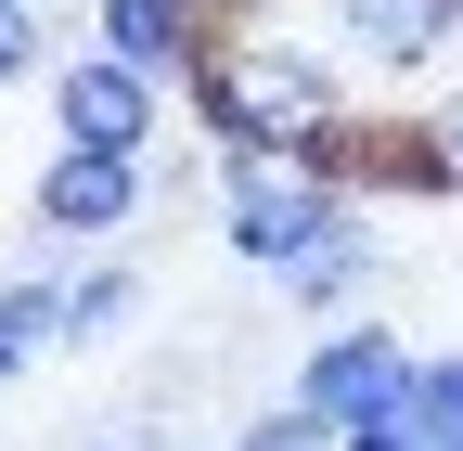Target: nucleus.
<instances>
[{
	"label": "nucleus",
	"mask_w": 463,
	"mask_h": 451,
	"mask_svg": "<svg viewBox=\"0 0 463 451\" xmlns=\"http://www.w3.org/2000/svg\"><path fill=\"white\" fill-rule=\"evenodd\" d=\"M181 91H194V117H206L219 155H232V142H270V155H322V168H335L347 130H361L347 65H335L322 39H297V26H219Z\"/></svg>",
	"instance_id": "1"
},
{
	"label": "nucleus",
	"mask_w": 463,
	"mask_h": 451,
	"mask_svg": "<svg viewBox=\"0 0 463 451\" xmlns=\"http://www.w3.org/2000/svg\"><path fill=\"white\" fill-rule=\"evenodd\" d=\"M347 206H361V194H347L322 155H270V142H232V155H219V245L245 258V271L309 258Z\"/></svg>",
	"instance_id": "2"
},
{
	"label": "nucleus",
	"mask_w": 463,
	"mask_h": 451,
	"mask_svg": "<svg viewBox=\"0 0 463 451\" xmlns=\"http://www.w3.org/2000/svg\"><path fill=\"white\" fill-rule=\"evenodd\" d=\"M309 426H335V438H361V426H386L399 400H412V335L399 322H322L309 335V361H297V387H283Z\"/></svg>",
	"instance_id": "3"
},
{
	"label": "nucleus",
	"mask_w": 463,
	"mask_h": 451,
	"mask_svg": "<svg viewBox=\"0 0 463 451\" xmlns=\"http://www.w3.org/2000/svg\"><path fill=\"white\" fill-rule=\"evenodd\" d=\"M142 206H155V155H116V142H52V168L26 181L39 245H116L142 233Z\"/></svg>",
	"instance_id": "4"
},
{
	"label": "nucleus",
	"mask_w": 463,
	"mask_h": 451,
	"mask_svg": "<svg viewBox=\"0 0 463 451\" xmlns=\"http://www.w3.org/2000/svg\"><path fill=\"white\" fill-rule=\"evenodd\" d=\"M155 130H167V78H155V65H129V52H103V39L52 65V142L155 155Z\"/></svg>",
	"instance_id": "5"
},
{
	"label": "nucleus",
	"mask_w": 463,
	"mask_h": 451,
	"mask_svg": "<svg viewBox=\"0 0 463 451\" xmlns=\"http://www.w3.org/2000/svg\"><path fill=\"white\" fill-rule=\"evenodd\" d=\"M322 14V52L335 65H361V78H425L450 26H463V0H309Z\"/></svg>",
	"instance_id": "6"
},
{
	"label": "nucleus",
	"mask_w": 463,
	"mask_h": 451,
	"mask_svg": "<svg viewBox=\"0 0 463 451\" xmlns=\"http://www.w3.org/2000/svg\"><path fill=\"white\" fill-rule=\"evenodd\" d=\"M90 39L155 65V78H194L206 39H219V0H90Z\"/></svg>",
	"instance_id": "7"
},
{
	"label": "nucleus",
	"mask_w": 463,
	"mask_h": 451,
	"mask_svg": "<svg viewBox=\"0 0 463 451\" xmlns=\"http://www.w3.org/2000/svg\"><path fill=\"white\" fill-rule=\"evenodd\" d=\"M270 284H283V297H297L309 322H347V297H361V284H373V233H361V206H347V219H335V233L309 245V258H283V271H270Z\"/></svg>",
	"instance_id": "8"
},
{
	"label": "nucleus",
	"mask_w": 463,
	"mask_h": 451,
	"mask_svg": "<svg viewBox=\"0 0 463 451\" xmlns=\"http://www.w3.org/2000/svg\"><path fill=\"white\" fill-rule=\"evenodd\" d=\"M142 322V271L129 258H90V271H65V349H116V335H129Z\"/></svg>",
	"instance_id": "9"
},
{
	"label": "nucleus",
	"mask_w": 463,
	"mask_h": 451,
	"mask_svg": "<svg viewBox=\"0 0 463 451\" xmlns=\"http://www.w3.org/2000/svg\"><path fill=\"white\" fill-rule=\"evenodd\" d=\"M0 335L39 361V349H65V271H0Z\"/></svg>",
	"instance_id": "10"
},
{
	"label": "nucleus",
	"mask_w": 463,
	"mask_h": 451,
	"mask_svg": "<svg viewBox=\"0 0 463 451\" xmlns=\"http://www.w3.org/2000/svg\"><path fill=\"white\" fill-rule=\"evenodd\" d=\"M399 413L450 451V438H463V349H412V400H399Z\"/></svg>",
	"instance_id": "11"
},
{
	"label": "nucleus",
	"mask_w": 463,
	"mask_h": 451,
	"mask_svg": "<svg viewBox=\"0 0 463 451\" xmlns=\"http://www.w3.org/2000/svg\"><path fill=\"white\" fill-rule=\"evenodd\" d=\"M52 65V0H0V91Z\"/></svg>",
	"instance_id": "12"
},
{
	"label": "nucleus",
	"mask_w": 463,
	"mask_h": 451,
	"mask_svg": "<svg viewBox=\"0 0 463 451\" xmlns=\"http://www.w3.org/2000/svg\"><path fill=\"white\" fill-rule=\"evenodd\" d=\"M219 451H335V426H309L297 400H270V413H245V426H232Z\"/></svg>",
	"instance_id": "13"
},
{
	"label": "nucleus",
	"mask_w": 463,
	"mask_h": 451,
	"mask_svg": "<svg viewBox=\"0 0 463 451\" xmlns=\"http://www.w3.org/2000/svg\"><path fill=\"white\" fill-rule=\"evenodd\" d=\"M425 142H438V181H450V194H463V78H450V91H438V103H425Z\"/></svg>",
	"instance_id": "14"
},
{
	"label": "nucleus",
	"mask_w": 463,
	"mask_h": 451,
	"mask_svg": "<svg viewBox=\"0 0 463 451\" xmlns=\"http://www.w3.org/2000/svg\"><path fill=\"white\" fill-rule=\"evenodd\" d=\"M14 374H26V349H14V335H0V387H14Z\"/></svg>",
	"instance_id": "15"
},
{
	"label": "nucleus",
	"mask_w": 463,
	"mask_h": 451,
	"mask_svg": "<svg viewBox=\"0 0 463 451\" xmlns=\"http://www.w3.org/2000/svg\"><path fill=\"white\" fill-rule=\"evenodd\" d=\"M78 451H129V438H78Z\"/></svg>",
	"instance_id": "16"
},
{
	"label": "nucleus",
	"mask_w": 463,
	"mask_h": 451,
	"mask_svg": "<svg viewBox=\"0 0 463 451\" xmlns=\"http://www.w3.org/2000/svg\"><path fill=\"white\" fill-rule=\"evenodd\" d=\"M450 451H463V438H450Z\"/></svg>",
	"instance_id": "17"
}]
</instances>
